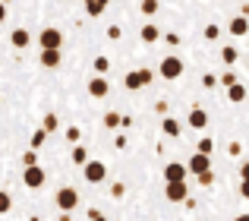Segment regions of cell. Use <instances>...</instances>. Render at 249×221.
I'll list each match as a JSON object with an SVG mask.
<instances>
[{
  "label": "cell",
  "mask_w": 249,
  "mask_h": 221,
  "mask_svg": "<svg viewBox=\"0 0 249 221\" xmlns=\"http://www.w3.org/2000/svg\"><path fill=\"white\" fill-rule=\"evenodd\" d=\"M186 171L193 174V177H199V174L212 171V155H202V152H193L186 161Z\"/></svg>",
  "instance_id": "9"
},
{
  "label": "cell",
  "mask_w": 249,
  "mask_h": 221,
  "mask_svg": "<svg viewBox=\"0 0 249 221\" xmlns=\"http://www.w3.org/2000/svg\"><path fill=\"white\" fill-rule=\"evenodd\" d=\"M227 101H233V105L246 101V86H243V82H233V86L227 89Z\"/></svg>",
  "instance_id": "21"
},
{
  "label": "cell",
  "mask_w": 249,
  "mask_h": 221,
  "mask_svg": "<svg viewBox=\"0 0 249 221\" xmlns=\"http://www.w3.org/2000/svg\"><path fill=\"white\" fill-rule=\"evenodd\" d=\"M82 180H85V184H91V186L104 184V180H107V165L98 161V158H89L82 165Z\"/></svg>",
  "instance_id": "3"
},
{
  "label": "cell",
  "mask_w": 249,
  "mask_h": 221,
  "mask_svg": "<svg viewBox=\"0 0 249 221\" xmlns=\"http://www.w3.org/2000/svg\"><path fill=\"white\" fill-rule=\"evenodd\" d=\"M186 127H193V129H205V127H208V110H205V108H199V105H193V108H189V114H186Z\"/></svg>",
  "instance_id": "11"
},
{
  "label": "cell",
  "mask_w": 249,
  "mask_h": 221,
  "mask_svg": "<svg viewBox=\"0 0 249 221\" xmlns=\"http://www.w3.org/2000/svg\"><path fill=\"white\" fill-rule=\"evenodd\" d=\"M227 32H231L233 38H246L249 35V16H240V13H237V16L227 22Z\"/></svg>",
  "instance_id": "14"
},
{
  "label": "cell",
  "mask_w": 249,
  "mask_h": 221,
  "mask_svg": "<svg viewBox=\"0 0 249 221\" xmlns=\"http://www.w3.org/2000/svg\"><path fill=\"white\" fill-rule=\"evenodd\" d=\"M85 92L91 95V98H107V92H110V82H107V76H89V82H85Z\"/></svg>",
  "instance_id": "7"
},
{
  "label": "cell",
  "mask_w": 249,
  "mask_h": 221,
  "mask_svg": "<svg viewBox=\"0 0 249 221\" xmlns=\"http://www.w3.org/2000/svg\"><path fill=\"white\" fill-rule=\"evenodd\" d=\"M41 129H44L48 136H51V133H57V129H60V117H57L54 110H48V114L41 117Z\"/></svg>",
  "instance_id": "19"
},
{
  "label": "cell",
  "mask_w": 249,
  "mask_h": 221,
  "mask_svg": "<svg viewBox=\"0 0 249 221\" xmlns=\"http://www.w3.org/2000/svg\"><path fill=\"white\" fill-rule=\"evenodd\" d=\"M161 41H164L167 48H180L183 38H180V32H161Z\"/></svg>",
  "instance_id": "28"
},
{
  "label": "cell",
  "mask_w": 249,
  "mask_h": 221,
  "mask_svg": "<svg viewBox=\"0 0 249 221\" xmlns=\"http://www.w3.org/2000/svg\"><path fill=\"white\" fill-rule=\"evenodd\" d=\"M202 35H205V41H218V38H221V25L218 22H208L205 29H202Z\"/></svg>",
  "instance_id": "26"
},
{
  "label": "cell",
  "mask_w": 249,
  "mask_h": 221,
  "mask_svg": "<svg viewBox=\"0 0 249 221\" xmlns=\"http://www.w3.org/2000/svg\"><path fill=\"white\" fill-rule=\"evenodd\" d=\"M22 184L29 186V190H41V186L48 184V171H44L41 165H32V167H22Z\"/></svg>",
  "instance_id": "6"
},
{
  "label": "cell",
  "mask_w": 249,
  "mask_h": 221,
  "mask_svg": "<svg viewBox=\"0 0 249 221\" xmlns=\"http://www.w3.org/2000/svg\"><path fill=\"white\" fill-rule=\"evenodd\" d=\"M32 165H38V152L32 148V152H22V167H32Z\"/></svg>",
  "instance_id": "33"
},
{
  "label": "cell",
  "mask_w": 249,
  "mask_h": 221,
  "mask_svg": "<svg viewBox=\"0 0 249 221\" xmlns=\"http://www.w3.org/2000/svg\"><path fill=\"white\" fill-rule=\"evenodd\" d=\"M158 10H161V0H139V13H142L145 19L158 16Z\"/></svg>",
  "instance_id": "20"
},
{
  "label": "cell",
  "mask_w": 249,
  "mask_h": 221,
  "mask_svg": "<svg viewBox=\"0 0 249 221\" xmlns=\"http://www.w3.org/2000/svg\"><path fill=\"white\" fill-rule=\"evenodd\" d=\"M126 127H133V117H129V114H120V129H126Z\"/></svg>",
  "instance_id": "41"
},
{
  "label": "cell",
  "mask_w": 249,
  "mask_h": 221,
  "mask_svg": "<svg viewBox=\"0 0 249 221\" xmlns=\"http://www.w3.org/2000/svg\"><path fill=\"white\" fill-rule=\"evenodd\" d=\"M240 180H249V161L240 165Z\"/></svg>",
  "instance_id": "43"
},
{
  "label": "cell",
  "mask_w": 249,
  "mask_h": 221,
  "mask_svg": "<svg viewBox=\"0 0 249 221\" xmlns=\"http://www.w3.org/2000/svg\"><path fill=\"white\" fill-rule=\"evenodd\" d=\"M161 133H164V136H170V139H177V136L183 133V123L177 120V117L164 114V117H161Z\"/></svg>",
  "instance_id": "16"
},
{
  "label": "cell",
  "mask_w": 249,
  "mask_h": 221,
  "mask_svg": "<svg viewBox=\"0 0 249 221\" xmlns=\"http://www.w3.org/2000/svg\"><path fill=\"white\" fill-rule=\"evenodd\" d=\"M38 63H41L44 70H57L63 63V51H41V54H38Z\"/></svg>",
  "instance_id": "15"
},
{
  "label": "cell",
  "mask_w": 249,
  "mask_h": 221,
  "mask_svg": "<svg viewBox=\"0 0 249 221\" xmlns=\"http://www.w3.org/2000/svg\"><path fill=\"white\" fill-rule=\"evenodd\" d=\"M91 70H95L98 76H107L110 73V57H104V54H98L95 60H91Z\"/></svg>",
  "instance_id": "23"
},
{
  "label": "cell",
  "mask_w": 249,
  "mask_h": 221,
  "mask_svg": "<svg viewBox=\"0 0 249 221\" xmlns=\"http://www.w3.org/2000/svg\"><path fill=\"white\" fill-rule=\"evenodd\" d=\"M221 60H224V67H233V63L240 60V48L237 44H224V48H221Z\"/></svg>",
  "instance_id": "18"
},
{
  "label": "cell",
  "mask_w": 249,
  "mask_h": 221,
  "mask_svg": "<svg viewBox=\"0 0 249 221\" xmlns=\"http://www.w3.org/2000/svg\"><path fill=\"white\" fill-rule=\"evenodd\" d=\"M227 155H231V158H240V155H243V146H240L237 139H233V142H227Z\"/></svg>",
  "instance_id": "34"
},
{
  "label": "cell",
  "mask_w": 249,
  "mask_h": 221,
  "mask_svg": "<svg viewBox=\"0 0 249 221\" xmlns=\"http://www.w3.org/2000/svg\"><path fill=\"white\" fill-rule=\"evenodd\" d=\"M152 82H155V70H148V67H136V70H129V73L123 76V89H126V92L148 89Z\"/></svg>",
  "instance_id": "1"
},
{
  "label": "cell",
  "mask_w": 249,
  "mask_h": 221,
  "mask_svg": "<svg viewBox=\"0 0 249 221\" xmlns=\"http://www.w3.org/2000/svg\"><path fill=\"white\" fill-rule=\"evenodd\" d=\"M164 196H167V203H186L189 199L186 180H170V184H164Z\"/></svg>",
  "instance_id": "8"
},
{
  "label": "cell",
  "mask_w": 249,
  "mask_h": 221,
  "mask_svg": "<svg viewBox=\"0 0 249 221\" xmlns=\"http://www.w3.org/2000/svg\"><path fill=\"white\" fill-rule=\"evenodd\" d=\"M155 110H158V114L164 117V114H167V101H164V98H161V101H155Z\"/></svg>",
  "instance_id": "42"
},
{
  "label": "cell",
  "mask_w": 249,
  "mask_h": 221,
  "mask_svg": "<svg viewBox=\"0 0 249 221\" xmlns=\"http://www.w3.org/2000/svg\"><path fill=\"white\" fill-rule=\"evenodd\" d=\"M218 86V73H205L202 76V89H214Z\"/></svg>",
  "instance_id": "35"
},
{
  "label": "cell",
  "mask_w": 249,
  "mask_h": 221,
  "mask_svg": "<svg viewBox=\"0 0 249 221\" xmlns=\"http://www.w3.org/2000/svg\"><path fill=\"white\" fill-rule=\"evenodd\" d=\"M196 180H199L202 186H212V184H214V171H205V174H199Z\"/></svg>",
  "instance_id": "37"
},
{
  "label": "cell",
  "mask_w": 249,
  "mask_h": 221,
  "mask_svg": "<svg viewBox=\"0 0 249 221\" xmlns=\"http://www.w3.org/2000/svg\"><path fill=\"white\" fill-rule=\"evenodd\" d=\"M114 146H117V148H126V133H120V129H117V136H114Z\"/></svg>",
  "instance_id": "38"
},
{
  "label": "cell",
  "mask_w": 249,
  "mask_h": 221,
  "mask_svg": "<svg viewBox=\"0 0 249 221\" xmlns=\"http://www.w3.org/2000/svg\"><path fill=\"white\" fill-rule=\"evenodd\" d=\"M110 196H114V199H123V196H126V184H123V180L110 184Z\"/></svg>",
  "instance_id": "32"
},
{
  "label": "cell",
  "mask_w": 249,
  "mask_h": 221,
  "mask_svg": "<svg viewBox=\"0 0 249 221\" xmlns=\"http://www.w3.org/2000/svg\"><path fill=\"white\" fill-rule=\"evenodd\" d=\"M0 101H3V95H0Z\"/></svg>",
  "instance_id": "48"
},
{
  "label": "cell",
  "mask_w": 249,
  "mask_h": 221,
  "mask_svg": "<svg viewBox=\"0 0 249 221\" xmlns=\"http://www.w3.org/2000/svg\"><path fill=\"white\" fill-rule=\"evenodd\" d=\"M89 221H107V215L98 212V209H89Z\"/></svg>",
  "instance_id": "39"
},
{
  "label": "cell",
  "mask_w": 249,
  "mask_h": 221,
  "mask_svg": "<svg viewBox=\"0 0 249 221\" xmlns=\"http://www.w3.org/2000/svg\"><path fill=\"white\" fill-rule=\"evenodd\" d=\"M233 221H249V212H243V215H237Z\"/></svg>",
  "instance_id": "46"
},
{
  "label": "cell",
  "mask_w": 249,
  "mask_h": 221,
  "mask_svg": "<svg viewBox=\"0 0 249 221\" xmlns=\"http://www.w3.org/2000/svg\"><path fill=\"white\" fill-rule=\"evenodd\" d=\"M183 70H186V63H183L177 54H164V57H161V63H158V76H161V79H167V82L180 79Z\"/></svg>",
  "instance_id": "2"
},
{
  "label": "cell",
  "mask_w": 249,
  "mask_h": 221,
  "mask_svg": "<svg viewBox=\"0 0 249 221\" xmlns=\"http://www.w3.org/2000/svg\"><path fill=\"white\" fill-rule=\"evenodd\" d=\"M107 38H110V41H120V38H123V29H120V25H107Z\"/></svg>",
  "instance_id": "36"
},
{
  "label": "cell",
  "mask_w": 249,
  "mask_h": 221,
  "mask_svg": "<svg viewBox=\"0 0 249 221\" xmlns=\"http://www.w3.org/2000/svg\"><path fill=\"white\" fill-rule=\"evenodd\" d=\"M70 158H73V165H76V167H82L85 161H89V148H85L82 142H76V146H73V152H70Z\"/></svg>",
  "instance_id": "22"
},
{
  "label": "cell",
  "mask_w": 249,
  "mask_h": 221,
  "mask_svg": "<svg viewBox=\"0 0 249 221\" xmlns=\"http://www.w3.org/2000/svg\"><path fill=\"white\" fill-rule=\"evenodd\" d=\"M101 127H104V129H114V133H117V129H120V114H117V110H107V114L101 117Z\"/></svg>",
  "instance_id": "24"
},
{
  "label": "cell",
  "mask_w": 249,
  "mask_h": 221,
  "mask_svg": "<svg viewBox=\"0 0 249 221\" xmlns=\"http://www.w3.org/2000/svg\"><path fill=\"white\" fill-rule=\"evenodd\" d=\"M32 44V32L25 29V25H16V29L10 32V48H16V51H25Z\"/></svg>",
  "instance_id": "10"
},
{
  "label": "cell",
  "mask_w": 249,
  "mask_h": 221,
  "mask_svg": "<svg viewBox=\"0 0 249 221\" xmlns=\"http://www.w3.org/2000/svg\"><path fill=\"white\" fill-rule=\"evenodd\" d=\"M107 3H110V0H85V16H89V19H98L104 10H107Z\"/></svg>",
  "instance_id": "17"
},
{
  "label": "cell",
  "mask_w": 249,
  "mask_h": 221,
  "mask_svg": "<svg viewBox=\"0 0 249 221\" xmlns=\"http://www.w3.org/2000/svg\"><path fill=\"white\" fill-rule=\"evenodd\" d=\"M54 203H57V209L60 212H76V205H79V193L73 190V186H60V190L54 193Z\"/></svg>",
  "instance_id": "5"
},
{
  "label": "cell",
  "mask_w": 249,
  "mask_h": 221,
  "mask_svg": "<svg viewBox=\"0 0 249 221\" xmlns=\"http://www.w3.org/2000/svg\"><path fill=\"white\" fill-rule=\"evenodd\" d=\"M186 177H189V171H186L183 161H167L164 165V184H170V180H186Z\"/></svg>",
  "instance_id": "12"
},
{
  "label": "cell",
  "mask_w": 249,
  "mask_h": 221,
  "mask_svg": "<svg viewBox=\"0 0 249 221\" xmlns=\"http://www.w3.org/2000/svg\"><path fill=\"white\" fill-rule=\"evenodd\" d=\"M6 22V3H0V25Z\"/></svg>",
  "instance_id": "44"
},
{
  "label": "cell",
  "mask_w": 249,
  "mask_h": 221,
  "mask_svg": "<svg viewBox=\"0 0 249 221\" xmlns=\"http://www.w3.org/2000/svg\"><path fill=\"white\" fill-rule=\"evenodd\" d=\"M240 196L249 203V180H240Z\"/></svg>",
  "instance_id": "40"
},
{
  "label": "cell",
  "mask_w": 249,
  "mask_h": 221,
  "mask_svg": "<svg viewBox=\"0 0 249 221\" xmlns=\"http://www.w3.org/2000/svg\"><path fill=\"white\" fill-rule=\"evenodd\" d=\"M44 139H48V133H44V129H41V127H38V129H35V133H32V148H35V152H38V148H41V146H44Z\"/></svg>",
  "instance_id": "31"
},
{
  "label": "cell",
  "mask_w": 249,
  "mask_h": 221,
  "mask_svg": "<svg viewBox=\"0 0 249 221\" xmlns=\"http://www.w3.org/2000/svg\"><path fill=\"white\" fill-rule=\"evenodd\" d=\"M0 3H6V6H10V3H13V0H0Z\"/></svg>",
  "instance_id": "47"
},
{
  "label": "cell",
  "mask_w": 249,
  "mask_h": 221,
  "mask_svg": "<svg viewBox=\"0 0 249 221\" xmlns=\"http://www.w3.org/2000/svg\"><path fill=\"white\" fill-rule=\"evenodd\" d=\"M63 139H67L70 146H76V142H82V129L79 127H67L63 129Z\"/></svg>",
  "instance_id": "27"
},
{
  "label": "cell",
  "mask_w": 249,
  "mask_h": 221,
  "mask_svg": "<svg viewBox=\"0 0 249 221\" xmlns=\"http://www.w3.org/2000/svg\"><path fill=\"white\" fill-rule=\"evenodd\" d=\"M233 82H240V76H237V73H233V70H231V67H227V70H224V73H221V76H218V86H224V89H231V86H233Z\"/></svg>",
  "instance_id": "25"
},
{
  "label": "cell",
  "mask_w": 249,
  "mask_h": 221,
  "mask_svg": "<svg viewBox=\"0 0 249 221\" xmlns=\"http://www.w3.org/2000/svg\"><path fill=\"white\" fill-rule=\"evenodd\" d=\"M10 209H13V196L6 190H0V215H6Z\"/></svg>",
  "instance_id": "30"
},
{
  "label": "cell",
  "mask_w": 249,
  "mask_h": 221,
  "mask_svg": "<svg viewBox=\"0 0 249 221\" xmlns=\"http://www.w3.org/2000/svg\"><path fill=\"white\" fill-rule=\"evenodd\" d=\"M240 16H249V3H243V6H240Z\"/></svg>",
  "instance_id": "45"
},
{
  "label": "cell",
  "mask_w": 249,
  "mask_h": 221,
  "mask_svg": "<svg viewBox=\"0 0 249 221\" xmlns=\"http://www.w3.org/2000/svg\"><path fill=\"white\" fill-rule=\"evenodd\" d=\"M196 152H202V155H212V152H214V139L202 136V139H199V146H196Z\"/></svg>",
  "instance_id": "29"
},
{
  "label": "cell",
  "mask_w": 249,
  "mask_h": 221,
  "mask_svg": "<svg viewBox=\"0 0 249 221\" xmlns=\"http://www.w3.org/2000/svg\"><path fill=\"white\" fill-rule=\"evenodd\" d=\"M38 48L41 51H60L63 48V32L57 29V25H44V29L38 32Z\"/></svg>",
  "instance_id": "4"
},
{
  "label": "cell",
  "mask_w": 249,
  "mask_h": 221,
  "mask_svg": "<svg viewBox=\"0 0 249 221\" xmlns=\"http://www.w3.org/2000/svg\"><path fill=\"white\" fill-rule=\"evenodd\" d=\"M139 38H142V44L161 41V25H155L152 19H145V25H139Z\"/></svg>",
  "instance_id": "13"
}]
</instances>
